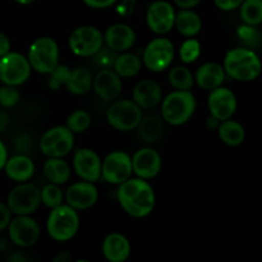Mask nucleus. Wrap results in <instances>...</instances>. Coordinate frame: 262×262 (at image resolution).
Listing matches in <instances>:
<instances>
[{
	"label": "nucleus",
	"mask_w": 262,
	"mask_h": 262,
	"mask_svg": "<svg viewBox=\"0 0 262 262\" xmlns=\"http://www.w3.org/2000/svg\"><path fill=\"white\" fill-rule=\"evenodd\" d=\"M207 107H209L210 115L216 118L220 122L229 119L237 112V96L232 90L222 84V86L210 91L209 99H207Z\"/></svg>",
	"instance_id": "obj_15"
},
{
	"label": "nucleus",
	"mask_w": 262,
	"mask_h": 262,
	"mask_svg": "<svg viewBox=\"0 0 262 262\" xmlns=\"http://www.w3.org/2000/svg\"><path fill=\"white\" fill-rule=\"evenodd\" d=\"M169 83L174 90L191 91L194 84V74L186 66H177L169 71Z\"/></svg>",
	"instance_id": "obj_31"
},
{
	"label": "nucleus",
	"mask_w": 262,
	"mask_h": 262,
	"mask_svg": "<svg viewBox=\"0 0 262 262\" xmlns=\"http://www.w3.org/2000/svg\"><path fill=\"white\" fill-rule=\"evenodd\" d=\"M132 99L141 109H152L160 104L163 90L155 79H141L133 89Z\"/></svg>",
	"instance_id": "obj_21"
},
{
	"label": "nucleus",
	"mask_w": 262,
	"mask_h": 262,
	"mask_svg": "<svg viewBox=\"0 0 262 262\" xmlns=\"http://www.w3.org/2000/svg\"><path fill=\"white\" fill-rule=\"evenodd\" d=\"M130 243L120 233H110L104 238L101 251L104 257L110 262H124L130 255Z\"/></svg>",
	"instance_id": "obj_23"
},
{
	"label": "nucleus",
	"mask_w": 262,
	"mask_h": 262,
	"mask_svg": "<svg viewBox=\"0 0 262 262\" xmlns=\"http://www.w3.org/2000/svg\"><path fill=\"white\" fill-rule=\"evenodd\" d=\"M174 43L166 37H156L146 45L142 64L151 72H163L170 67L174 59Z\"/></svg>",
	"instance_id": "obj_10"
},
{
	"label": "nucleus",
	"mask_w": 262,
	"mask_h": 262,
	"mask_svg": "<svg viewBox=\"0 0 262 262\" xmlns=\"http://www.w3.org/2000/svg\"><path fill=\"white\" fill-rule=\"evenodd\" d=\"M164 124L163 118L160 115L151 113V114L142 115L140 123H138L137 128V136L143 143H155L156 141L160 140L161 135H163Z\"/></svg>",
	"instance_id": "obj_25"
},
{
	"label": "nucleus",
	"mask_w": 262,
	"mask_h": 262,
	"mask_svg": "<svg viewBox=\"0 0 262 262\" xmlns=\"http://www.w3.org/2000/svg\"><path fill=\"white\" fill-rule=\"evenodd\" d=\"M223 67L227 76L239 82L255 81L262 72L260 56L247 48H235L228 51Z\"/></svg>",
	"instance_id": "obj_2"
},
{
	"label": "nucleus",
	"mask_w": 262,
	"mask_h": 262,
	"mask_svg": "<svg viewBox=\"0 0 262 262\" xmlns=\"http://www.w3.org/2000/svg\"><path fill=\"white\" fill-rule=\"evenodd\" d=\"M3 169L5 170L8 178L12 179L13 182L23 183V182H28L33 177L35 164L28 155L17 154L12 158H8Z\"/></svg>",
	"instance_id": "obj_24"
},
{
	"label": "nucleus",
	"mask_w": 262,
	"mask_h": 262,
	"mask_svg": "<svg viewBox=\"0 0 262 262\" xmlns=\"http://www.w3.org/2000/svg\"><path fill=\"white\" fill-rule=\"evenodd\" d=\"M141 68H142V60L140 56L133 53H128V51L118 54L114 67H113L118 76L122 78H130V77L137 76Z\"/></svg>",
	"instance_id": "obj_29"
},
{
	"label": "nucleus",
	"mask_w": 262,
	"mask_h": 262,
	"mask_svg": "<svg viewBox=\"0 0 262 262\" xmlns=\"http://www.w3.org/2000/svg\"><path fill=\"white\" fill-rule=\"evenodd\" d=\"M92 79H94V77L89 69L84 68V67H78V68L72 71L66 87L71 94L84 95L92 87Z\"/></svg>",
	"instance_id": "obj_30"
},
{
	"label": "nucleus",
	"mask_w": 262,
	"mask_h": 262,
	"mask_svg": "<svg viewBox=\"0 0 262 262\" xmlns=\"http://www.w3.org/2000/svg\"><path fill=\"white\" fill-rule=\"evenodd\" d=\"M30 61L19 53H7L0 56V82L10 86H20L31 76Z\"/></svg>",
	"instance_id": "obj_11"
},
{
	"label": "nucleus",
	"mask_w": 262,
	"mask_h": 262,
	"mask_svg": "<svg viewBox=\"0 0 262 262\" xmlns=\"http://www.w3.org/2000/svg\"><path fill=\"white\" fill-rule=\"evenodd\" d=\"M136 42V32L125 23H114L104 33V43L117 53L128 51Z\"/></svg>",
	"instance_id": "obj_20"
},
{
	"label": "nucleus",
	"mask_w": 262,
	"mask_h": 262,
	"mask_svg": "<svg viewBox=\"0 0 262 262\" xmlns=\"http://www.w3.org/2000/svg\"><path fill=\"white\" fill-rule=\"evenodd\" d=\"M197 102L191 91L174 90L161 102V118L171 125H183L193 117Z\"/></svg>",
	"instance_id": "obj_3"
},
{
	"label": "nucleus",
	"mask_w": 262,
	"mask_h": 262,
	"mask_svg": "<svg viewBox=\"0 0 262 262\" xmlns=\"http://www.w3.org/2000/svg\"><path fill=\"white\" fill-rule=\"evenodd\" d=\"M66 202L77 211L87 210L94 206L99 199V192L92 182L81 181L69 186L64 194Z\"/></svg>",
	"instance_id": "obj_18"
},
{
	"label": "nucleus",
	"mask_w": 262,
	"mask_h": 262,
	"mask_svg": "<svg viewBox=\"0 0 262 262\" xmlns=\"http://www.w3.org/2000/svg\"><path fill=\"white\" fill-rule=\"evenodd\" d=\"M71 166L64 160V158H48L43 163V174L50 183L60 184L67 183L71 178Z\"/></svg>",
	"instance_id": "obj_28"
},
{
	"label": "nucleus",
	"mask_w": 262,
	"mask_h": 262,
	"mask_svg": "<svg viewBox=\"0 0 262 262\" xmlns=\"http://www.w3.org/2000/svg\"><path fill=\"white\" fill-rule=\"evenodd\" d=\"M174 27L186 37H193L199 35L202 28V19L193 9H182L176 13Z\"/></svg>",
	"instance_id": "obj_27"
},
{
	"label": "nucleus",
	"mask_w": 262,
	"mask_h": 262,
	"mask_svg": "<svg viewBox=\"0 0 262 262\" xmlns=\"http://www.w3.org/2000/svg\"><path fill=\"white\" fill-rule=\"evenodd\" d=\"M214 3L220 10H224V12H232V10L238 9V8L241 7L243 0H214Z\"/></svg>",
	"instance_id": "obj_41"
},
{
	"label": "nucleus",
	"mask_w": 262,
	"mask_h": 262,
	"mask_svg": "<svg viewBox=\"0 0 262 262\" xmlns=\"http://www.w3.org/2000/svg\"><path fill=\"white\" fill-rule=\"evenodd\" d=\"M176 10L166 0H154L146 12L147 27L156 35H166L174 27Z\"/></svg>",
	"instance_id": "obj_14"
},
{
	"label": "nucleus",
	"mask_w": 262,
	"mask_h": 262,
	"mask_svg": "<svg viewBox=\"0 0 262 262\" xmlns=\"http://www.w3.org/2000/svg\"><path fill=\"white\" fill-rule=\"evenodd\" d=\"M38 146L48 158H66L74 147V133L66 125L51 127L41 136Z\"/></svg>",
	"instance_id": "obj_7"
},
{
	"label": "nucleus",
	"mask_w": 262,
	"mask_h": 262,
	"mask_svg": "<svg viewBox=\"0 0 262 262\" xmlns=\"http://www.w3.org/2000/svg\"><path fill=\"white\" fill-rule=\"evenodd\" d=\"M225 77L227 73L222 64L209 61L197 68L194 73V83L205 91H211L224 83Z\"/></svg>",
	"instance_id": "obj_22"
},
{
	"label": "nucleus",
	"mask_w": 262,
	"mask_h": 262,
	"mask_svg": "<svg viewBox=\"0 0 262 262\" xmlns=\"http://www.w3.org/2000/svg\"><path fill=\"white\" fill-rule=\"evenodd\" d=\"M9 260L10 261H27L28 257H26V256H22V255H20V252L18 253V255H17V252H14V255L10 256Z\"/></svg>",
	"instance_id": "obj_50"
},
{
	"label": "nucleus",
	"mask_w": 262,
	"mask_h": 262,
	"mask_svg": "<svg viewBox=\"0 0 262 262\" xmlns=\"http://www.w3.org/2000/svg\"><path fill=\"white\" fill-rule=\"evenodd\" d=\"M239 15L247 26H258L262 23V0H243L239 7Z\"/></svg>",
	"instance_id": "obj_32"
},
{
	"label": "nucleus",
	"mask_w": 262,
	"mask_h": 262,
	"mask_svg": "<svg viewBox=\"0 0 262 262\" xmlns=\"http://www.w3.org/2000/svg\"><path fill=\"white\" fill-rule=\"evenodd\" d=\"M12 220V211L7 204L0 201V233L4 232Z\"/></svg>",
	"instance_id": "obj_40"
},
{
	"label": "nucleus",
	"mask_w": 262,
	"mask_h": 262,
	"mask_svg": "<svg viewBox=\"0 0 262 262\" xmlns=\"http://www.w3.org/2000/svg\"><path fill=\"white\" fill-rule=\"evenodd\" d=\"M142 109L133 100H114L106 112V120L114 129L129 132L137 128Z\"/></svg>",
	"instance_id": "obj_6"
},
{
	"label": "nucleus",
	"mask_w": 262,
	"mask_h": 262,
	"mask_svg": "<svg viewBox=\"0 0 262 262\" xmlns=\"http://www.w3.org/2000/svg\"><path fill=\"white\" fill-rule=\"evenodd\" d=\"M135 4H136V0H123L122 5H120V8H119V12L122 13L123 15L132 14Z\"/></svg>",
	"instance_id": "obj_45"
},
{
	"label": "nucleus",
	"mask_w": 262,
	"mask_h": 262,
	"mask_svg": "<svg viewBox=\"0 0 262 262\" xmlns=\"http://www.w3.org/2000/svg\"><path fill=\"white\" fill-rule=\"evenodd\" d=\"M118 54L119 53L112 50V49L107 48V46H102V48L94 55V60L95 63H96V66L100 67L101 69L113 68Z\"/></svg>",
	"instance_id": "obj_37"
},
{
	"label": "nucleus",
	"mask_w": 262,
	"mask_h": 262,
	"mask_svg": "<svg viewBox=\"0 0 262 262\" xmlns=\"http://www.w3.org/2000/svg\"><path fill=\"white\" fill-rule=\"evenodd\" d=\"M72 53L77 56H94L104 46V33L95 26H79L68 38Z\"/></svg>",
	"instance_id": "obj_8"
},
{
	"label": "nucleus",
	"mask_w": 262,
	"mask_h": 262,
	"mask_svg": "<svg viewBox=\"0 0 262 262\" xmlns=\"http://www.w3.org/2000/svg\"><path fill=\"white\" fill-rule=\"evenodd\" d=\"M40 204V189L28 182L18 183L8 194L7 205L14 215H32Z\"/></svg>",
	"instance_id": "obj_9"
},
{
	"label": "nucleus",
	"mask_w": 262,
	"mask_h": 262,
	"mask_svg": "<svg viewBox=\"0 0 262 262\" xmlns=\"http://www.w3.org/2000/svg\"><path fill=\"white\" fill-rule=\"evenodd\" d=\"M219 123H220V120H217L216 118H214L212 115H210V117L207 118V120H206V125L209 127V129H212V128H217Z\"/></svg>",
	"instance_id": "obj_49"
},
{
	"label": "nucleus",
	"mask_w": 262,
	"mask_h": 262,
	"mask_svg": "<svg viewBox=\"0 0 262 262\" xmlns=\"http://www.w3.org/2000/svg\"><path fill=\"white\" fill-rule=\"evenodd\" d=\"M133 174L132 158L124 151H113L101 163V178L109 184L119 186Z\"/></svg>",
	"instance_id": "obj_12"
},
{
	"label": "nucleus",
	"mask_w": 262,
	"mask_h": 262,
	"mask_svg": "<svg viewBox=\"0 0 262 262\" xmlns=\"http://www.w3.org/2000/svg\"><path fill=\"white\" fill-rule=\"evenodd\" d=\"M216 129L222 142L229 146V147H237V146H241L245 142V127L239 122H237V120H233L232 118L222 120Z\"/></svg>",
	"instance_id": "obj_26"
},
{
	"label": "nucleus",
	"mask_w": 262,
	"mask_h": 262,
	"mask_svg": "<svg viewBox=\"0 0 262 262\" xmlns=\"http://www.w3.org/2000/svg\"><path fill=\"white\" fill-rule=\"evenodd\" d=\"M58 42L53 37L42 36L33 41L28 49L27 59L33 71L41 74H49L59 64Z\"/></svg>",
	"instance_id": "obj_5"
},
{
	"label": "nucleus",
	"mask_w": 262,
	"mask_h": 262,
	"mask_svg": "<svg viewBox=\"0 0 262 262\" xmlns=\"http://www.w3.org/2000/svg\"><path fill=\"white\" fill-rule=\"evenodd\" d=\"M8 160V151H7V147H5V145L3 143V141L0 140V170H2L3 168H4L5 163H7Z\"/></svg>",
	"instance_id": "obj_47"
},
{
	"label": "nucleus",
	"mask_w": 262,
	"mask_h": 262,
	"mask_svg": "<svg viewBox=\"0 0 262 262\" xmlns=\"http://www.w3.org/2000/svg\"><path fill=\"white\" fill-rule=\"evenodd\" d=\"M118 201L125 214L132 217H145L152 212L156 197L146 179L129 178L118 188Z\"/></svg>",
	"instance_id": "obj_1"
},
{
	"label": "nucleus",
	"mask_w": 262,
	"mask_h": 262,
	"mask_svg": "<svg viewBox=\"0 0 262 262\" xmlns=\"http://www.w3.org/2000/svg\"><path fill=\"white\" fill-rule=\"evenodd\" d=\"M40 197L41 204L45 205L49 209H54V207L59 206L63 204L64 194L61 192L60 187L58 184H46L42 189H40Z\"/></svg>",
	"instance_id": "obj_34"
},
{
	"label": "nucleus",
	"mask_w": 262,
	"mask_h": 262,
	"mask_svg": "<svg viewBox=\"0 0 262 262\" xmlns=\"http://www.w3.org/2000/svg\"><path fill=\"white\" fill-rule=\"evenodd\" d=\"M13 2H15L17 4H20V5H28V4H32L35 0H13Z\"/></svg>",
	"instance_id": "obj_51"
},
{
	"label": "nucleus",
	"mask_w": 262,
	"mask_h": 262,
	"mask_svg": "<svg viewBox=\"0 0 262 262\" xmlns=\"http://www.w3.org/2000/svg\"><path fill=\"white\" fill-rule=\"evenodd\" d=\"M72 69H69L68 67L64 66V64H58L53 71L50 72V79H49V87H50L53 91L60 89L61 86H66L67 82H68L69 77H71Z\"/></svg>",
	"instance_id": "obj_36"
},
{
	"label": "nucleus",
	"mask_w": 262,
	"mask_h": 262,
	"mask_svg": "<svg viewBox=\"0 0 262 262\" xmlns=\"http://www.w3.org/2000/svg\"><path fill=\"white\" fill-rule=\"evenodd\" d=\"M19 91L17 86H10V84H3L0 87V106L3 107H13L19 101Z\"/></svg>",
	"instance_id": "obj_38"
},
{
	"label": "nucleus",
	"mask_w": 262,
	"mask_h": 262,
	"mask_svg": "<svg viewBox=\"0 0 262 262\" xmlns=\"http://www.w3.org/2000/svg\"><path fill=\"white\" fill-rule=\"evenodd\" d=\"M163 160L152 147H142L132 156L133 173L142 179H152L161 171Z\"/></svg>",
	"instance_id": "obj_17"
},
{
	"label": "nucleus",
	"mask_w": 262,
	"mask_h": 262,
	"mask_svg": "<svg viewBox=\"0 0 262 262\" xmlns=\"http://www.w3.org/2000/svg\"><path fill=\"white\" fill-rule=\"evenodd\" d=\"M14 147L18 151V154H23V155H30L32 152L33 148V140L31 135L28 133H20L17 136L14 140Z\"/></svg>",
	"instance_id": "obj_39"
},
{
	"label": "nucleus",
	"mask_w": 262,
	"mask_h": 262,
	"mask_svg": "<svg viewBox=\"0 0 262 262\" xmlns=\"http://www.w3.org/2000/svg\"><path fill=\"white\" fill-rule=\"evenodd\" d=\"M69 260H71V253H69L68 251H61V252H59L58 255L55 256V258H54L55 262H68Z\"/></svg>",
	"instance_id": "obj_48"
},
{
	"label": "nucleus",
	"mask_w": 262,
	"mask_h": 262,
	"mask_svg": "<svg viewBox=\"0 0 262 262\" xmlns=\"http://www.w3.org/2000/svg\"><path fill=\"white\" fill-rule=\"evenodd\" d=\"M92 89L97 96L105 101H114L120 96L123 90L122 77L112 68L100 69L92 79Z\"/></svg>",
	"instance_id": "obj_19"
},
{
	"label": "nucleus",
	"mask_w": 262,
	"mask_h": 262,
	"mask_svg": "<svg viewBox=\"0 0 262 262\" xmlns=\"http://www.w3.org/2000/svg\"><path fill=\"white\" fill-rule=\"evenodd\" d=\"M91 125V115L86 110H74L68 115L66 122V127L73 133H83Z\"/></svg>",
	"instance_id": "obj_33"
},
{
	"label": "nucleus",
	"mask_w": 262,
	"mask_h": 262,
	"mask_svg": "<svg viewBox=\"0 0 262 262\" xmlns=\"http://www.w3.org/2000/svg\"><path fill=\"white\" fill-rule=\"evenodd\" d=\"M82 2L92 9H106L114 5L118 0H82Z\"/></svg>",
	"instance_id": "obj_42"
},
{
	"label": "nucleus",
	"mask_w": 262,
	"mask_h": 262,
	"mask_svg": "<svg viewBox=\"0 0 262 262\" xmlns=\"http://www.w3.org/2000/svg\"><path fill=\"white\" fill-rule=\"evenodd\" d=\"M200 54H201V43L196 38L189 37L188 40L184 41L179 49V56L183 63L189 64L193 63L199 59Z\"/></svg>",
	"instance_id": "obj_35"
},
{
	"label": "nucleus",
	"mask_w": 262,
	"mask_h": 262,
	"mask_svg": "<svg viewBox=\"0 0 262 262\" xmlns=\"http://www.w3.org/2000/svg\"><path fill=\"white\" fill-rule=\"evenodd\" d=\"M8 124H9V115L5 110L0 109V133L4 132Z\"/></svg>",
	"instance_id": "obj_46"
},
{
	"label": "nucleus",
	"mask_w": 262,
	"mask_h": 262,
	"mask_svg": "<svg viewBox=\"0 0 262 262\" xmlns=\"http://www.w3.org/2000/svg\"><path fill=\"white\" fill-rule=\"evenodd\" d=\"M10 51V40L4 32H0V56Z\"/></svg>",
	"instance_id": "obj_43"
},
{
	"label": "nucleus",
	"mask_w": 262,
	"mask_h": 262,
	"mask_svg": "<svg viewBox=\"0 0 262 262\" xmlns=\"http://www.w3.org/2000/svg\"><path fill=\"white\" fill-rule=\"evenodd\" d=\"M79 229V215L68 204H61L51 209L46 220L48 234L56 242L71 241Z\"/></svg>",
	"instance_id": "obj_4"
},
{
	"label": "nucleus",
	"mask_w": 262,
	"mask_h": 262,
	"mask_svg": "<svg viewBox=\"0 0 262 262\" xmlns=\"http://www.w3.org/2000/svg\"><path fill=\"white\" fill-rule=\"evenodd\" d=\"M101 163L102 160L92 148L81 147L77 148L73 155V170L82 181L95 182L101 178Z\"/></svg>",
	"instance_id": "obj_16"
},
{
	"label": "nucleus",
	"mask_w": 262,
	"mask_h": 262,
	"mask_svg": "<svg viewBox=\"0 0 262 262\" xmlns=\"http://www.w3.org/2000/svg\"><path fill=\"white\" fill-rule=\"evenodd\" d=\"M174 3L181 9H193L201 3V0H174Z\"/></svg>",
	"instance_id": "obj_44"
},
{
	"label": "nucleus",
	"mask_w": 262,
	"mask_h": 262,
	"mask_svg": "<svg viewBox=\"0 0 262 262\" xmlns=\"http://www.w3.org/2000/svg\"><path fill=\"white\" fill-rule=\"evenodd\" d=\"M7 248H8V245L7 242H5V239H0V252L5 251Z\"/></svg>",
	"instance_id": "obj_52"
},
{
	"label": "nucleus",
	"mask_w": 262,
	"mask_h": 262,
	"mask_svg": "<svg viewBox=\"0 0 262 262\" xmlns=\"http://www.w3.org/2000/svg\"><path fill=\"white\" fill-rule=\"evenodd\" d=\"M10 242L22 248L32 247L40 238V225L31 215H15L8 225Z\"/></svg>",
	"instance_id": "obj_13"
}]
</instances>
